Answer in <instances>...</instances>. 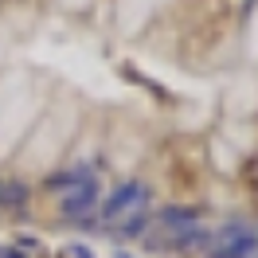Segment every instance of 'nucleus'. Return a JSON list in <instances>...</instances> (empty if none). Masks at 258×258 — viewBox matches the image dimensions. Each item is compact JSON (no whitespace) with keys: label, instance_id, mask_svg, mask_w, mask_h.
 I'll return each mask as SVG.
<instances>
[{"label":"nucleus","instance_id":"f257e3e1","mask_svg":"<svg viewBox=\"0 0 258 258\" xmlns=\"http://www.w3.org/2000/svg\"><path fill=\"white\" fill-rule=\"evenodd\" d=\"M149 208V188L145 184H137V180H129V184H121L117 192L110 196V204H106V223H125V219H133V215H145Z\"/></svg>","mask_w":258,"mask_h":258},{"label":"nucleus","instance_id":"f03ea898","mask_svg":"<svg viewBox=\"0 0 258 258\" xmlns=\"http://www.w3.org/2000/svg\"><path fill=\"white\" fill-rule=\"evenodd\" d=\"M59 208H63V219H71V223L90 219L94 208H98V184H94V176H90V180H79L75 188H67L63 200H59Z\"/></svg>","mask_w":258,"mask_h":258},{"label":"nucleus","instance_id":"7ed1b4c3","mask_svg":"<svg viewBox=\"0 0 258 258\" xmlns=\"http://www.w3.org/2000/svg\"><path fill=\"white\" fill-rule=\"evenodd\" d=\"M250 231H254V227L250 223H227V227H219V231H215V235H211V246H208V254H215V258H231L235 254V250H239L242 242L250 239Z\"/></svg>","mask_w":258,"mask_h":258},{"label":"nucleus","instance_id":"20e7f679","mask_svg":"<svg viewBox=\"0 0 258 258\" xmlns=\"http://www.w3.org/2000/svg\"><path fill=\"white\" fill-rule=\"evenodd\" d=\"M157 223H200V211L196 208H161Z\"/></svg>","mask_w":258,"mask_h":258},{"label":"nucleus","instance_id":"39448f33","mask_svg":"<svg viewBox=\"0 0 258 258\" xmlns=\"http://www.w3.org/2000/svg\"><path fill=\"white\" fill-rule=\"evenodd\" d=\"M208 246H211V235L204 231V227H196V231H192L184 242H180L176 250H188V254H196V250H208Z\"/></svg>","mask_w":258,"mask_h":258},{"label":"nucleus","instance_id":"423d86ee","mask_svg":"<svg viewBox=\"0 0 258 258\" xmlns=\"http://www.w3.org/2000/svg\"><path fill=\"white\" fill-rule=\"evenodd\" d=\"M24 200H28V188H24V184H4V188H0V208H16Z\"/></svg>","mask_w":258,"mask_h":258},{"label":"nucleus","instance_id":"0eeeda50","mask_svg":"<svg viewBox=\"0 0 258 258\" xmlns=\"http://www.w3.org/2000/svg\"><path fill=\"white\" fill-rule=\"evenodd\" d=\"M67 254H71V258H94V250H90V246H79V242H75V246H71Z\"/></svg>","mask_w":258,"mask_h":258},{"label":"nucleus","instance_id":"6e6552de","mask_svg":"<svg viewBox=\"0 0 258 258\" xmlns=\"http://www.w3.org/2000/svg\"><path fill=\"white\" fill-rule=\"evenodd\" d=\"M0 258H24V254H16V250H0Z\"/></svg>","mask_w":258,"mask_h":258},{"label":"nucleus","instance_id":"1a4fd4ad","mask_svg":"<svg viewBox=\"0 0 258 258\" xmlns=\"http://www.w3.org/2000/svg\"><path fill=\"white\" fill-rule=\"evenodd\" d=\"M117 258H133V254H117Z\"/></svg>","mask_w":258,"mask_h":258}]
</instances>
